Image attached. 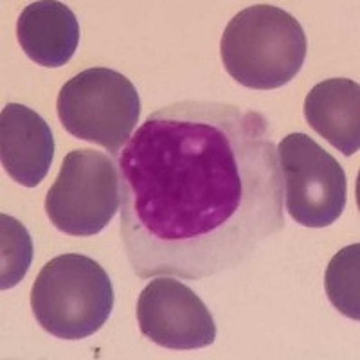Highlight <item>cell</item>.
<instances>
[{"label": "cell", "instance_id": "2", "mask_svg": "<svg viewBox=\"0 0 360 360\" xmlns=\"http://www.w3.org/2000/svg\"><path fill=\"white\" fill-rule=\"evenodd\" d=\"M307 34L288 11L270 4L245 8L227 24L220 41L225 70L254 90L281 89L307 60Z\"/></svg>", "mask_w": 360, "mask_h": 360}, {"label": "cell", "instance_id": "5", "mask_svg": "<svg viewBox=\"0 0 360 360\" xmlns=\"http://www.w3.org/2000/svg\"><path fill=\"white\" fill-rule=\"evenodd\" d=\"M121 209L119 168L94 150H72L45 197L51 224L70 236L101 233Z\"/></svg>", "mask_w": 360, "mask_h": 360}, {"label": "cell", "instance_id": "10", "mask_svg": "<svg viewBox=\"0 0 360 360\" xmlns=\"http://www.w3.org/2000/svg\"><path fill=\"white\" fill-rule=\"evenodd\" d=\"M304 117L333 148L353 155L360 148V85L348 78L317 83L304 99Z\"/></svg>", "mask_w": 360, "mask_h": 360}, {"label": "cell", "instance_id": "1", "mask_svg": "<svg viewBox=\"0 0 360 360\" xmlns=\"http://www.w3.org/2000/svg\"><path fill=\"white\" fill-rule=\"evenodd\" d=\"M119 234L134 274L205 279L243 266L285 229L278 144L258 110L179 101L117 159Z\"/></svg>", "mask_w": 360, "mask_h": 360}, {"label": "cell", "instance_id": "12", "mask_svg": "<svg viewBox=\"0 0 360 360\" xmlns=\"http://www.w3.org/2000/svg\"><path fill=\"white\" fill-rule=\"evenodd\" d=\"M0 288L17 287L33 262V240L17 218L0 217Z\"/></svg>", "mask_w": 360, "mask_h": 360}, {"label": "cell", "instance_id": "9", "mask_svg": "<svg viewBox=\"0 0 360 360\" xmlns=\"http://www.w3.org/2000/svg\"><path fill=\"white\" fill-rule=\"evenodd\" d=\"M22 51L41 67H63L79 44V22L69 6L56 0L33 2L17 24Z\"/></svg>", "mask_w": 360, "mask_h": 360}, {"label": "cell", "instance_id": "4", "mask_svg": "<svg viewBox=\"0 0 360 360\" xmlns=\"http://www.w3.org/2000/svg\"><path fill=\"white\" fill-rule=\"evenodd\" d=\"M56 112L72 137L117 155L137 127L141 99L127 76L107 67H92L62 86Z\"/></svg>", "mask_w": 360, "mask_h": 360}, {"label": "cell", "instance_id": "11", "mask_svg": "<svg viewBox=\"0 0 360 360\" xmlns=\"http://www.w3.org/2000/svg\"><path fill=\"white\" fill-rule=\"evenodd\" d=\"M360 245L344 247L335 254L326 269L324 287L330 303L342 315L360 319Z\"/></svg>", "mask_w": 360, "mask_h": 360}, {"label": "cell", "instance_id": "6", "mask_svg": "<svg viewBox=\"0 0 360 360\" xmlns=\"http://www.w3.org/2000/svg\"><path fill=\"white\" fill-rule=\"evenodd\" d=\"M283 197L295 224L321 229L335 224L348 200V180L333 155L307 134H288L278 146Z\"/></svg>", "mask_w": 360, "mask_h": 360}, {"label": "cell", "instance_id": "3", "mask_svg": "<svg viewBox=\"0 0 360 360\" xmlns=\"http://www.w3.org/2000/svg\"><path fill=\"white\" fill-rule=\"evenodd\" d=\"M31 308L45 332L82 340L99 332L114 308V288L98 262L62 254L45 263L31 288Z\"/></svg>", "mask_w": 360, "mask_h": 360}, {"label": "cell", "instance_id": "8", "mask_svg": "<svg viewBox=\"0 0 360 360\" xmlns=\"http://www.w3.org/2000/svg\"><path fill=\"white\" fill-rule=\"evenodd\" d=\"M54 159V137L45 119L20 103H8L0 114V160L15 182L37 188Z\"/></svg>", "mask_w": 360, "mask_h": 360}, {"label": "cell", "instance_id": "7", "mask_svg": "<svg viewBox=\"0 0 360 360\" xmlns=\"http://www.w3.org/2000/svg\"><path fill=\"white\" fill-rule=\"evenodd\" d=\"M141 333L168 349L207 348L217 339L213 315L188 285L173 276H157L137 301Z\"/></svg>", "mask_w": 360, "mask_h": 360}]
</instances>
